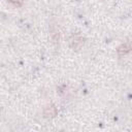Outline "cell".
<instances>
[{
    "instance_id": "1",
    "label": "cell",
    "mask_w": 132,
    "mask_h": 132,
    "mask_svg": "<svg viewBox=\"0 0 132 132\" xmlns=\"http://www.w3.org/2000/svg\"><path fill=\"white\" fill-rule=\"evenodd\" d=\"M131 50V47H130V45L129 44H123V45H121L119 48H118V53H119V55H125V54H127L129 51Z\"/></svg>"
},
{
    "instance_id": "2",
    "label": "cell",
    "mask_w": 132,
    "mask_h": 132,
    "mask_svg": "<svg viewBox=\"0 0 132 132\" xmlns=\"http://www.w3.org/2000/svg\"><path fill=\"white\" fill-rule=\"evenodd\" d=\"M43 113L45 117H54L56 114V108L54 106H47V107H45Z\"/></svg>"
},
{
    "instance_id": "3",
    "label": "cell",
    "mask_w": 132,
    "mask_h": 132,
    "mask_svg": "<svg viewBox=\"0 0 132 132\" xmlns=\"http://www.w3.org/2000/svg\"><path fill=\"white\" fill-rule=\"evenodd\" d=\"M10 3H12L15 6H21L22 5V0H9Z\"/></svg>"
}]
</instances>
